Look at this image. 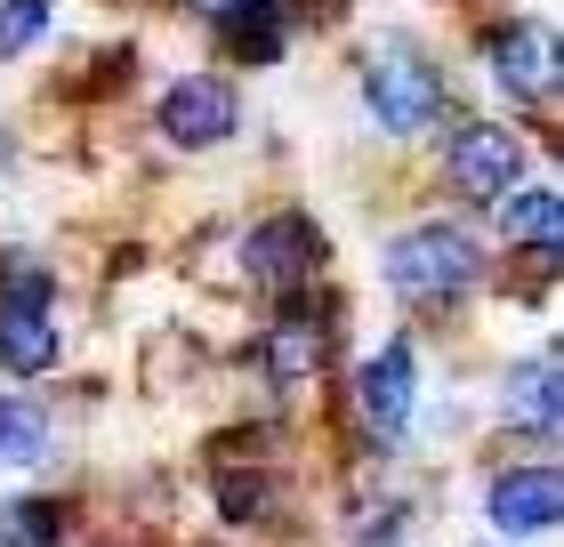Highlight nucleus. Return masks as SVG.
<instances>
[{
  "mask_svg": "<svg viewBox=\"0 0 564 547\" xmlns=\"http://www.w3.org/2000/svg\"><path fill=\"white\" fill-rule=\"evenodd\" d=\"M388 282L403 306H452L484 282V250L459 226H412L388 242Z\"/></svg>",
  "mask_w": 564,
  "mask_h": 547,
  "instance_id": "1",
  "label": "nucleus"
},
{
  "mask_svg": "<svg viewBox=\"0 0 564 547\" xmlns=\"http://www.w3.org/2000/svg\"><path fill=\"white\" fill-rule=\"evenodd\" d=\"M364 106L395 129V138H420V129L444 113V73H435L427 48L412 41H379L364 57Z\"/></svg>",
  "mask_w": 564,
  "mask_h": 547,
  "instance_id": "2",
  "label": "nucleus"
},
{
  "mask_svg": "<svg viewBox=\"0 0 564 547\" xmlns=\"http://www.w3.org/2000/svg\"><path fill=\"white\" fill-rule=\"evenodd\" d=\"M484 65H492V81L508 97H524V106H549L564 89V48H556V24H541V17L500 24V33L484 41Z\"/></svg>",
  "mask_w": 564,
  "mask_h": 547,
  "instance_id": "3",
  "label": "nucleus"
},
{
  "mask_svg": "<svg viewBox=\"0 0 564 547\" xmlns=\"http://www.w3.org/2000/svg\"><path fill=\"white\" fill-rule=\"evenodd\" d=\"M153 121H162V138L177 153H210V145H226L242 129V97H235V81H218V73H194V81L162 89Z\"/></svg>",
  "mask_w": 564,
  "mask_h": 547,
  "instance_id": "4",
  "label": "nucleus"
},
{
  "mask_svg": "<svg viewBox=\"0 0 564 547\" xmlns=\"http://www.w3.org/2000/svg\"><path fill=\"white\" fill-rule=\"evenodd\" d=\"M444 177H452V194H468V201H508L517 177H524V145L492 121H468L444 153Z\"/></svg>",
  "mask_w": 564,
  "mask_h": 547,
  "instance_id": "5",
  "label": "nucleus"
},
{
  "mask_svg": "<svg viewBox=\"0 0 564 547\" xmlns=\"http://www.w3.org/2000/svg\"><path fill=\"white\" fill-rule=\"evenodd\" d=\"M355 411H364V435L371 442H395L403 427H412V347H403V338H388V347L364 362V379H355Z\"/></svg>",
  "mask_w": 564,
  "mask_h": 547,
  "instance_id": "6",
  "label": "nucleus"
},
{
  "mask_svg": "<svg viewBox=\"0 0 564 547\" xmlns=\"http://www.w3.org/2000/svg\"><path fill=\"white\" fill-rule=\"evenodd\" d=\"M556 467H508V475H492V491H484V507H492L500 532H549L556 524Z\"/></svg>",
  "mask_w": 564,
  "mask_h": 547,
  "instance_id": "7",
  "label": "nucleus"
},
{
  "mask_svg": "<svg viewBox=\"0 0 564 547\" xmlns=\"http://www.w3.org/2000/svg\"><path fill=\"white\" fill-rule=\"evenodd\" d=\"M500 403H508V427L556 435V419H564V371H556V354H524L517 371L500 379Z\"/></svg>",
  "mask_w": 564,
  "mask_h": 547,
  "instance_id": "8",
  "label": "nucleus"
},
{
  "mask_svg": "<svg viewBox=\"0 0 564 547\" xmlns=\"http://www.w3.org/2000/svg\"><path fill=\"white\" fill-rule=\"evenodd\" d=\"M306 258H315V233H306L299 218H274V226H259L242 242V266H250L259 291H291V282L306 274Z\"/></svg>",
  "mask_w": 564,
  "mask_h": 547,
  "instance_id": "9",
  "label": "nucleus"
},
{
  "mask_svg": "<svg viewBox=\"0 0 564 547\" xmlns=\"http://www.w3.org/2000/svg\"><path fill=\"white\" fill-rule=\"evenodd\" d=\"M57 362V330H48V306H0V371L33 379Z\"/></svg>",
  "mask_w": 564,
  "mask_h": 547,
  "instance_id": "10",
  "label": "nucleus"
},
{
  "mask_svg": "<svg viewBox=\"0 0 564 547\" xmlns=\"http://www.w3.org/2000/svg\"><path fill=\"white\" fill-rule=\"evenodd\" d=\"M218 33H226V48H235L242 65H274L282 48H291V9H282V0H250V9L218 17Z\"/></svg>",
  "mask_w": 564,
  "mask_h": 547,
  "instance_id": "11",
  "label": "nucleus"
},
{
  "mask_svg": "<svg viewBox=\"0 0 564 547\" xmlns=\"http://www.w3.org/2000/svg\"><path fill=\"white\" fill-rule=\"evenodd\" d=\"M323 371V322H282L267 338V379L274 386H306Z\"/></svg>",
  "mask_w": 564,
  "mask_h": 547,
  "instance_id": "12",
  "label": "nucleus"
},
{
  "mask_svg": "<svg viewBox=\"0 0 564 547\" xmlns=\"http://www.w3.org/2000/svg\"><path fill=\"white\" fill-rule=\"evenodd\" d=\"M500 226H508V242H517V250H556L564 242V201L556 194H517Z\"/></svg>",
  "mask_w": 564,
  "mask_h": 547,
  "instance_id": "13",
  "label": "nucleus"
},
{
  "mask_svg": "<svg viewBox=\"0 0 564 547\" xmlns=\"http://www.w3.org/2000/svg\"><path fill=\"white\" fill-rule=\"evenodd\" d=\"M41 442H48V419H41V403H24V395H0V459H9V467H33V459H41Z\"/></svg>",
  "mask_w": 564,
  "mask_h": 547,
  "instance_id": "14",
  "label": "nucleus"
},
{
  "mask_svg": "<svg viewBox=\"0 0 564 547\" xmlns=\"http://www.w3.org/2000/svg\"><path fill=\"white\" fill-rule=\"evenodd\" d=\"M65 507L57 500H9L0 507V547H57Z\"/></svg>",
  "mask_w": 564,
  "mask_h": 547,
  "instance_id": "15",
  "label": "nucleus"
},
{
  "mask_svg": "<svg viewBox=\"0 0 564 547\" xmlns=\"http://www.w3.org/2000/svg\"><path fill=\"white\" fill-rule=\"evenodd\" d=\"M41 33H48V0H0V65L24 57Z\"/></svg>",
  "mask_w": 564,
  "mask_h": 547,
  "instance_id": "16",
  "label": "nucleus"
},
{
  "mask_svg": "<svg viewBox=\"0 0 564 547\" xmlns=\"http://www.w3.org/2000/svg\"><path fill=\"white\" fill-rule=\"evenodd\" d=\"M0 306H48V266L41 258H24V250L0 258Z\"/></svg>",
  "mask_w": 564,
  "mask_h": 547,
  "instance_id": "17",
  "label": "nucleus"
},
{
  "mask_svg": "<svg viewBox=\"0 0 564 547\" xmlns=\"http://www.w3.org/2000/svg\"><path fill=\"white\" fill-rule=\"evenodd\" d=\"M186 9H202V17H235V9H250V0H186Z\"/></svg>",
  "mask_w": 564,
  "mask_h": 547,
  "instance_id": "18",
  "label": "nucleus"
}]
</instances>
